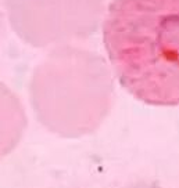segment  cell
<instances>
[{
  "instance_id": "obj_1",
  "label": "cell",
  "mask_w": 179,
  "mask_h": 188,
  "mask_svg": "<svg viewBox=\"0 0 179 188\" xmlns=\"http://www.w3.org/2000/svg\"><path fill=\"white\" fill-rule=\"evenodd\" d=\"M103 43L120 84L151 107L179 105V0H110Z\"/></svg>"
},
{
  "instance_id": "obj_2",
  "label": "cell",
  "mask_w": 179,
  "mask_h": 188,
  "mask_svg": "<svg viewBox=\"0 0 179 188\" xmlns=\"http://www.w3.org/2000/svg\"><path fill=\"white\" fill-rule=\"evenodd\" d=\"M111 65L93 50L78 44L54 47L36 65L29 98L39 122L64 138L90 134L112 107Z\"/></svg>"
},
{
  "instance_id": "obj_3",
  "label": "cell",
  "mask_w": 179,
  "mask_h": 188,
  "mask_svg": "<svg viewBox=\"0 0 179 188\" xmlns=\"http://www.w3.org/2000/svg\"><path fill=\"white\" fill-rule=\"evenodd\" d=\"M11 29L36 48L76 44L97 32L106 0H4Z\"/></svg>"
},
{
  "instance_id": "obj_4",
  "label": "cell",
  "mask_w": 179,
  "mask_h": 188,
  "mask_svg": "<svg viewBox=\"0 0 179 188\" xmlns=\"http://www.w3.org/2000/svg\"><path fill=\"white\" fill-rule=\"evenodd\" d=\"M27 126L21 101L6 84L0 83V158L15 148Z\"/></svg>"
}]
</instances>
